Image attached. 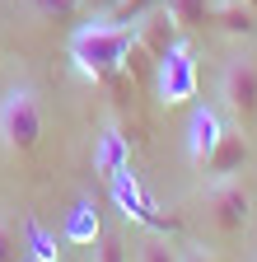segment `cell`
<instances>
[{"label":"cell","mask_w":257,"mask_h":262,"mask_svg":"<svg viewBox=\"0 0 257 262\" xmlns=\"http://www.w3.org/2000/svg\"><path fill=\"white\" fill-rule=\"evenodd\" d=\"M126 47H131V28L112 19H89L71 33V61L94 80H112L122 71Z\"/></svg>","instance_id":"obj_1"},{"label":"cell","mask_w":257,"mask_h":262,"mask_svg":"<svg viewBox=\"0 0 257 262\" xmlns=\"http://www.w3.org/2000/svg\"><path fill=\"white\" fill-rule=\"evenodd\" d=\"M42 141V103L33 84H10L0 94V145L10 155H33Z\"/></svg>","instance_id":"obj_2"},{"label":"cell","mask_w":257,"mask_h":262,"mask_svg":"<svg viewBox=\"0 0 257 262\" xmlns=\"http://www.w3.org/2000/svg\"><path fill=\"white\" fill-rule=\"evenodd\" d=\"M248 215H252V196H248V187L234 173L215 178L206 187V220H211L215 234H239V229L248 225Z\"/></svg>","instance_id":"obj_3"},{"label":"cell","mask_w":257,"mask_h":262,"mask_svg":"<svg viewBox=\"0 0 257 262\" xmlns=\"http://www.w3.org/2000/svg\"><path fill=\"white\" fill-rule=\"evenodd\" d=\"M220 98H224V108L239 117V126L257 117V61L252 56L224 61V71H220Z\"/></svg>","instance_id":"obj_4"},{"label":"cell","mask_w":257,"mask_h":262,"mask_svg":"<svg viewBox=\"0 0 257 262\" xmlns=\"http://www.w3.org/2000/svg\"><path fill=\"white\" fill-rule=\"evenodd\" d=\"M150 84H154V94L164 98L169 108L187 103V98L197 94V66H192V52H187V47L178 42V47H173V52H169L164 61L154 66V80H150Z\"/></svg>","instance_id":"obj_5"},{"label":"cell","mask_w":257,"mask_h":262,"mask_svg":"<svg viewBox=\"0 0 257 262\" xmlns=\"http://www.w3.org/2000/svg\"><path fill=\"white\" fill-rule=\"evenodd\" d=\"M131 42H136V47L159 66V61H164V56L182 42V28L173 24V14H169L164 5H159V10H150L141 24H131Z\"/></svg>","instance_id":"obj_6"},{"label":"cell","mask_w":257,"mask_h":262,"mask_svg":"<svg viewBox=\"0 0 257 262\" xmlns=\"http://www.w3.org/2000/svg\"><path fill=\"white\" fill-rule=\"evenodd\" d=\"M243 164H248V136H243V126H239V131H220V141H215V150L206 155L201 169L215 173V178H229V173L243 169Z\"/></svg>","instance_id":"obj_7"},{"label":"cell","mask_w":257,"mask_h":262,"mask_svg":"<svg viewBox=\"0 0 257 262\" xmlns=\"http://www.w3.org/2000/svg\"><path fill=\"white\" fill-rule=\"evenodd\" d=\"M220 117L211 113V108H197V113H192V122H187V155H192V164H197V169H201V164H206V155L215 150V141H220Z\"/></svg>","instance_id":"obj_8"},{"label":"cell","mask_w":257,"mask_h":262,"mask_svg":"<svg viewBox=\"0 0 257 262\" xmlns=\"http://www.w3.org/2000/svg\"><path fill=\"white\" fill-rule=\"evenodd\" d=\"M211 24H215L220 33L248 38V33H257V10L243 5V0H220V5H211Z\"/></svg>","instance_id":"obj_9"},{"label":"cell","mask_w":257,"mask_h":262,"mask_svg":"<svg viewBox=\"0 0 257 262\" xmlns=\"http://www.w3.org/2000/svg\"><path fill=\"white\" fill-rule=\"evenodd\" d=\"M164 10L173 14V24H178L182 33L211 24V0H164Z\"/></svg>","instance_id":"obj_10"},{"label":"cell","mask_w":257,"mask_h":262,"mask_svg":"<svg viewBox=\"0 0 257 262\" xmlns=\"http://www.w3.org/2000/svg\"><path fill=\"white\" fill-rule=\"evenodd\" d=\"M159 5H164V0H117V5L103 14V19H112V24H126V28H131V24H141L150 10H159Z\"/></svg>","instance_id":"obj_11"},{"label":"cell","mask_w":257,"mask_h":262,"mask_svg":"<svg viewBox=\"0 0 257 262\" xmlns=\"http://www.w3.org/2000/svg\"><path fill=\"white\" fill-rule=\"evenodd\" d=\"M122 159H126V150H122V136H103V145H99V169H103L108 178H117Z\"/></svg>","instance_id":"obj_12"},{"label":"cell","mask_w":257,"mask_h":262,"mask_svg":"<svg viewBox=\"0 0 257 262\" xmlns=\"http://www.w3.org/2000/svg\"><path fill=\"white\" fill-rule=\"evenodd\" d=\"M0 262H24V244H19V229L0 215Z\"/></svg>","instance_id":"obj_13"},{"label":"cell","mask_w":257,"mask_h":262,"mask_svg":"<svg viewBox=\"0 0 257 262\" xmlns=\"http://www.w3.org/2000/svg\"><path fill=\"white\" fill-rule=\"evenodd\" d=\"M141 262H182V253L169 239H145L141 244Z\"/></svg>","instance_id":"obj_14"},{"label":"cell","mask_w":257,"mask_h":262,"mask_svg":"<svg viewBox=\"0 0 257 262\" xmlns=\"http://www.w3.org/2000/svg\"><path fill=\"white\" fill-rule=\"evenodd\" d=\"M94 262H126V248L117 239H99V248H94Z\"/></svg>","instance_id":"obj_15"},{"label":"cell","mask_w":257,"mask_h":262,"mask_svg":"<svg viewBox=\"0 0 257 262\" xmlns=\"http://www.w3.org/2000/svg\"><path fill=\"white\" fill-rule=\"evenodd\" d=\"M33 5H38L42 14H61V19H66V14H75L80 0H33Z\"/></svg>","instance_id":"obj_16"},{"label":"cell","mask_w":257,"mask_h":262,"mask_svg":"<svg viewBox=\"0 0 257 262\" xmlns=\"http://www.w3.org/2000/svg\"><path fill=\"white\" fill-rule=\"evenodd\" d=\"M117 5V0H84V10H89V19H103L108 10Z\"/></svg>","instance_id":"obj_17"},{"label":"cell","mask_w":257,"mask_h":262,"mask_svg":"<svg viewBox=\"0 0 257 262\" xmlns=\"http://www.w3.org/2000/svg\"><path fill=\"white\" fill-rule=\"evenodd\" d=\"M182 262H215V257H211L206 248H187V253H182Z\"/></svg>","instance_id":"obj_18"},{"label":"cell","mask_w":257,"mask_h":262,"mask_svg":"<svg viewBox=\"0 0 257 262\" xmlns=\"http://www.w3.org/2000/svg\"><path fill=\"white\" fill-rule=\"evenodd\" d=\"M243 5H252V10H257V0H243Z\"/></svg>","instance_id":"obj_19"}]
</instances>
